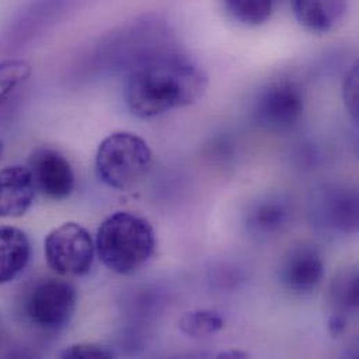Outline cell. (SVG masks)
Returning a JSON list of instances; mask_svg holds the SVG:
<instances>
[{"label":"cell","instance_id":"e0dca14e","mask_svg":"<svg viewBox=\"0 0 359 359\" xmlns=\"http://www.w3.org/2000/svg\"><path fill=\"white\" fill-rule=\"evenodd\" d=\"M333 302L339 313H347L358 306V276L357 271L341 274L333 283Z\"/></svg>","mask_w":359,"mask_h":359},{"label":"cell","instance_id":"8fae6325","mask_svg":"<svg viewBox=\"0 0 359 359\" xmlns=\"http://www.w3.org/2000/svg\"><path fill=\"white\" fill-rule=\"evenodd\" d=\"M31 242L15 226L0 225V285L17 278L31 259Z\"/></svg>","mask_w":359,"mask_h":359},{"label":"cell","instance_id":"9c48e42d","mask_svg":"<svg viewBox=\"0 0 359 359\" xmlns=\"http://www.w3.org/2000/svg\"><path fill=\"white\" fill-rule=\"evenodd\" d=\"M36 186L28 165H10L0 171V218L22 217L32 205Z\"/></svg>","mask_w":359,"mask_h":359},{"label":"cell","instance_id":"3957f363","mask_svg":"<svg viewBox=\"0 0 359 359\" xmlns=\"http://www.w3.org/2000/svg\"><path fill=\"white\" fill-rule=\"evenodd\" d=\"M153 167L147 142L130 132H115L98 146L95 170L107 186L128 191L146 180Z\"/></svg>","mask_w":359,"mask_h":359},{"label":"cell","instance_id":"ac0fdd59","mask_svg":"<svg viewBox=\"0 0 359 359\" xmlns=\"http://www.w3.org/2000/svg\"><path fill=\"white\" fill-rule=\"evenodd\" d=\"M60 358L69 359H108L115 358L112 350L105 346L94 343H80L65 348L59 353Z\"/></svg>","mask_w":359,"mask_h":359},{"label":"cell","instance_id":"ffe728a7","mask_svg":"<svg viewBox=\"0 0 359 359\" xmlns=\"http://www.w3.org/2000/svg\"><path fill=\"white\" fill-rule=\"evenodd\" d=\"M1 154H3V144H1V142H0V158H1Z\"/></svg>","mask_w":359,"mask_h":359},{"label":"cell","instance_id":"7c38bea8","mask_svg":"<svg viewBox=\"0 0 359 359\" xmlns=\"http://www.w3.org/2000/svg\"><path fill=\"white\" fill-rule=\"evenodd\" d=\"M60 0H31L8 21L1 41L11 45L31 36L43 22H48L57 10Z\"/></svg>","mask_w":359,"mask_h":359},{"label":"cell","instance_id":"8992f818","mask_svg":"<svg viewBox=\"0 0 359 359\" xmlns=\"http://www.w3.org/2000/svg\"><path fill=\"white\" fill-rule=\"evenodd\" d=\"M252 114L256 123L266 130H291L299 123L304 114L302 91L288 80L269 83L259 90Z\"/></svg>","mask_w":359,"mask_h":359},{"label":"cell","instance_id":"5b68a950","mask_svg":"<svg viewBox=\"0 0 359 359\" xmlns=\"http://www.w3.org/2000/svg\"><path fill=\"white\" fill-rule=\"evenodd\" d=\"M95 243L90 232L77 222H65L52 229L45 239L48 266L60 277H81L90 273Z\"/></svg>","mask_w":359,"mask_h":359},{"label":"cell","instance_id":"4fadbf2b","mask_svg":"<svg viewBox=\"0 0 359 359\" xmlns=\"http://www.w3.org/2000/svg\"><path fill=\"white\" fill-rule=\"evenodd\" d=\"M274 4L276 0H221L225 14L245 27L266 24L273 15Z\"/></svg>","mask_w":359,"mask_h":359},{"label":"cell","instance_id":"5bb4252c","mask_svg":"<svg viewBox=\"0 0 359 359\" xmlns=\"http://www.w3.org/2000/svg\"><path fill=\"white\" fill-rule=\"evenodd\" d=\"M288 219V210L283 203L264 201L260 203L250 214L249 226L257 235H271L285 225Z\"/></svg>","mask_w":359,"mask_h":359},{"label":"cell","instance_id":"30bf717a","mask_svg":"<svg viewBox=\"0 0 359 359\" xmlns=\"http://www.w3.org/2000/svg\"><path fill=\"white\" fill-rule=\"evenodd\" d=\"M347 8L348 0H292L297 21L313 34H326L336 28Z\"/></svg>","mask_w":359,"mask_h":359},{"label":"cell","instance_id":"7a4b0ae2","mask_svg":"<svg viewBox=\"0 0 359 359\" xmlns=\"http://www.w3.org/2000/svg\"><path fill=\"white\" fill-rule=\"evenodd\" d=\"M157 246L153 225L142 215L118 211L102 221L95 238V252L102 264L121 276L140 271Z\"/></svg>","mask_w":359,"mask_h":359},{"label":"cell","instance_id":"d6986e66","mask_svg":"<svg viewBox=\"0 0 359 359\" xmlns=\"http://www.w3.org/2000/svg\"><path fill=\"white\" fill-rule=\"evenodd\" d=\"M344 83V100L350 114L357 119L358 115V72L357 67L351 70V73L346 77Z\"/></svg>","mask_w":359,"mask_h":359},{"label":"cell","instance_id":"6da1fadb","mask_svg":"<svg viewBox=\"0 0 359 359\" xmlns=\"http://www.w3.org/2000/svg\"><path fill=\"white\" fill-rule=\"evenodd\" d=\"M207 86V74L197 63L168 49L128 70L125 100L135 116L151 119L196 104Z\"/></svg>","mask_w":359,"mask_h":359},{"label":"cell","instance_id":"9a60e30c","mask_svg":"<svg viewBox=\"0 0 359 359\" xmlns=\"http://www.w3.org/2000/svg\"><path fill=\"white\" fill-rule=\"evenodd\" d=\"M224 327L222 316L211 309H196L182 315L180 332L191 339H204L217 334Z\"/></svg>","mask_w":359,"mask_h":359},{"label":"cell","instance_id":"ba28073f","mask_svg":"<svg viewBox=\"0 0 359 359\" xmlns=\"http://www.w3.org/2000/svg\"><path fill=\"white\" fill-rule=\"evenodd\" d=\"M284 287L297 295L313 292L325 278V260L322 253L311 245L292 248L280 270Z\"/></svg>","mask_w":359,"mask_h":359},{"label":"cell","instance_id":"52a82bcc","mask_svg":"<svg viewBox=\"0 0 359 359\" xmlns=\"http://www.w3.org/2000/svg\"><path fill=\"white\" fill-rule=\"evenodd\" d=\"M36 190L53 200L67 198L76 184L70 161L57 150L49 147L36 149L28 161Z\"/></svg>","mask_w":359,"mask_h":359},{"label":"cell","instance_id":"277c9868","mask_svg":"<svg viewBox=\"0 0 359 359\" xmlns=\"http://www.w3.org/2000/svg\"><path fill=\"white\" fill-rule=\"evenodd\" d=\"M77 308V291L66 280L48 277L35 281L22 298L24 318L45 332L66 327Z\"/></svg>","mask_w":359,"mask_h":359},{"label":"cell","instance_id":"2e32d148","mask_svg":"<svg viewBox=\"0 0 359 359\" xmlns=\"http://www.w3.org/2000/svg\"><path fill=\"white\" fill-rule=\"evenodd\" d=\"M32 67L22 59L0 62V104L18 91L31 77Z\"/></svg>","mask_w":359,"mask_h":359}]
</instances>
